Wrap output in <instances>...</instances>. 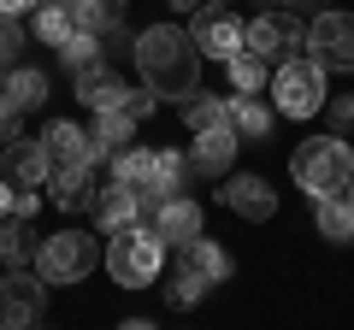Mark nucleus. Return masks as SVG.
<instances>
[{
  "label": "nucleus",
  "instance_id": "cd10ccee",
  "mask_svg": "<svg viewBox=\"0 0 354 330\" xmlns=\"http://www.w3.org/2000/svg\"><path fill=\"white\" fill-rule=\"evenodd\" d=\"M130 130H136V118H130L124 106H101V113H95V142H101V148H124Z\"/></svg>",
  "mask_w": 354,
  "mask_h": 330
},
{
  "label": "nucleus",
  "instance_id": "473e14b6",
  "mask_svg": "<svg viewBox=\"0 0 354 330\" xmlns=\"http://www.w3.org/2000/svg\"><path fill=\"white\" fill-rule=\"evenodd\" d=\"M153 101H160V95H153L148 83H142V89H124V101H118V106H124V113H130V118H136V124H142V118L153 113Z\"/></svg>",
  "mask_w": 354,
  "mask_h": 330
},
{
  "label": "nucleus",
  "instance_id": "c756f323",
  "mask_svg": "<svg viewBox=\"0 0 354 330\" xmlns=\"http://www.w3.org/2000/svg\"><path fill=\"white\" fill-rule=\"evenodd\" d=\"M207 289H213V283H201L195 271H177V278H171V289H165V301H171V307H195Z\"/></svg>",
  "mask_w": 354,
  "mask_h": 330
},
{
  "label": "nucleus",
  "instance_id": "ea45409f",
  "mask_svg": "<svg viewBox=\"0 0 354 330\" xmlns=\"http://www.w3.org/2000/svg\"><path fill=\"white\" fill-rule=\"evenodd\" d=\"M348 201H354V177H348Z\"/></svg>",
  "mask_w": 354,
  "mask_h": 330
},
{
  "label": "nucleus",
  "instance_id": "58836bf2",
  "mask_svg": "<svg viewBox=\"0 0 354 330\" xmlns=\"http://www.w3.org/2000/svg\"><path fill=\"white\" fill-rule=\"evenodd\" d=\"M201 6H230V0H201Z\"/></svg>",
  "mask_w": 354,
  "mask_h": 330
},
{
  "label": "nucleus",
  "instance_id": "9b49d317",
  "mask_svg": "<svg viewBox=\"0 0 354 330\" xmlns=\"http://www.w3.org/2000/svg\"><path fill=\"white\" fill-rule=\"evenodd\" d=\"M225 206L236 218H248V224H266V218L278 213V195H272L266 177H254V171H230L225 177Z\"/></svg>",
  "mask_w": 354,
  "mask_h": 330
},
{
  "label": "nucleus",
  "instance_id": "20e7f679",
  "mask_svg": "<svg viewBox=\"0 0 354 330\" xmlns=\"http://www.w3.org/2000/svg\"><path fill=\"white\" fill-rule=\"evenodd\" d=\"M325 65L313 59V53H290V59L278 65V77H272V101H278V113L283 118H313V113H325Z\"/></svg>",
  "mask_w": 354,
  "mask_h": 330
},
{
  "label": "nucleus",
  "instance_id": "a878e982",
  "mask_svg": "<svg viewBox=\"0 0 354 330\" xmlns=\"http://www.w3.org/2000/svg\"><path fill=\"white\" fill-rule=\"evenodd\" d=\"M6 95H12V101L30 113V106H41V101H48V77H41V71H30V65H12V71H6Z\"/></svg>",
  "mask_w": 354,
  "mask_h": 330
},
{
  "label": "nucleus",
  "instance_id": "412c9836",
  "mask_svg": "<svg viewBox=\"0 0 354 330\" xmlns=\"http://www.w3.org/2000/svg\"><path fill=\"white\" fill-rule=\"evenodd\" d=\"M77 30H83V24H77L71 0H41V6H36V36L48 41V48H65Z\"/></svg>",
  "mask_w": 354,
  "mask_h": 330
},
{
  "label": "nucleus",
  "instance_id": "bb28decb",
  "mask_svg": "<svg viewBox=\"0 0 354 330\" xmlns=\"http://www.w3.org/2000/svg\"><path fill=\"white\" fill-rule=\"evenodd\" d=\"M71 12H77V24L83 30H113V24H124V0H71Z\"/></svg>",
  "mask_w": 354,
  "mask_h": 330
},
{
  "label": "nucleus",
  "instance_id": "f8f14e48",
  "mask_svg": "<svg viewBox=\"0 0 354 330\" xmlns=\"http://www.w3.org/2000/svg\"><path fill=\"white\" fill-rule=\"evenodd\" d=\"M148 224H153V236H160L165 248H183L189 236H201V206H195L189 195L177 189L171 201H160V206L148 213Z\"/></svg>",
  "mask_w": 354,
  "mask_h": 330
},
{
  "label": "nucleus",
  "instance_id": "393cba45",
  "mask_svg": "<svg viewBox=\"0 0 354 330\" xmlns=\"http://www.w3.org/2000/svg\"><path fill=\"white\" fill-rule=\"evenodd\" d=\"M266 77H272V65H266L254 48L230 53V83H236V95H260V89H266Z\"/></svg>",
  "mask_w": 354,
  "mask_h": 330
},
{
  "label": "nucleus",
  "instance_id": "f3484780",
  "mask_svg": "<svg viewBox=\"0 0 354 330\" xmlns=\"http://www.w3.org/2000/svg\"><path fill=\"white\" fill-rule=\"evenodd\" d=\"M124 89H130V83H124L118 71H106L101 59L88 65V71H77V101H83L88 113H101V106H118V101H124Z\"/></svg>",
  "mask_w": 354,
  "mask_h": 330
},
{
  "label": "nucleus",
  "instance_id": "f704fd0d",
  "mask_svg": "<svg viewBox=\"0 0 354 330\" xmlns=\"http://www.w3.org/2000/svg\"><path fill=\"white\" fill-rule=\"evenodd\" d=\"M41 0H0V12H12V18H24V12H36Z\"/></svg>",
  "mask_w": 354,
  "mask_h": 330
},
{
  "label": "nucleus",
  "instance_id": "f257e3e1",
  "mask_svg": "<svg viewBox=\"0 0 354 330\" xmlns=\"http://www.w3.org/2000/svg\"><path fill=\"white\" fill-rule=\"evenodd\" d=\"M136 71L160 101H177V95L195 89V77H201V48H195L189 30L177 24H153L136 36Z\"/></svg>",
  "mask_w": 354,
  "mask_h": 330
},
{
  "label": "nucleus",
  "instance_id": "e433bc0d",
  "mask_svg": "<svg viewBox=\"0 0 354 330\" xmlns=\"http://www.w3.org/2000/svg\"><path fill=\"white\" fill-rule=\"evenodd\" d=\"M6 213H12V183L0 177V218H6Z\"/></svg>",
  "mask_w": 354,
  "mask_h": 330
},
{
  "label": "nucleus",
  "instance_id": "423d86ee",
  "mask_svg": "<svg viewBox=\"0 0 354 330\" xmlns=\"http://www.w3.org/2000/svg\"><path fill=\"white\" fill-rule=\"evenodd\" d=\"M301 53H313L325 71H354V12H313Z\"/></svg>",
  "mask_w": 354,
  "mask_h": 330
},
{
  "label": "nucleus",
  "instance_id": "4c0bfd02",
  "mask_svg": "<svg viewBox=\"0 0 354 330\" xmlns=\"http://www.w3.org/2000/svg\"><path fill=\"white\" fill-rule=\"evenodd\" d=\"M165 6H177V12H195V6H201V0H165Z\"/></svg>",
  "mask_w": 354,
  "mask_h": 330
},
{
  "label": "nucleus",
  "instance_id": "aec40b11",
  "mask_svg": "<svg viewBox=\"0 0 354 330\" xmlns=\"http://www.w3.org/2000/svg\"><path fill=\"white\" fill-rule=\"evenodd\" d=\"M36 224H30L24 213H6L0 218V260H6V266H30V260H36Z\"/></svg>",
  "mask_w": 354,
  "mask_h": 330
},
{
  "label": "nucleus",
  "instance_id": "a211bd4d",
  "mask_svg": "<svg viewBox=\"0 0 354 330\" xmlns=\"http://www.w3.org/2000/svg\"><path fill=\"white\" fill-rule=\"evenodd\" d=\"M53 206H65V213H88L95 206V183H88V165H53Z\"/></svg>",
  "mask_w": 354,
  "mask_h": 330
},
{
  "label": "nucleus",
  "instance_id": "dca6fc26",
  "mask_svg": "<svg viewBox=\"0 0 354 330\" xmlns=\"http://www.w3.org/2000/svg\"><path fill=\"white\" fill-rule=\"evenodd\" d=\"M88 213H95V224L106 230V236H113V230H124V224H136V189H130V183H106V189H95V206H88Z\"/></svg>",
  "mask_w": 354,
  "mask_h": 330
},
{
  "label": "nucleus",
  "instance_id": "7ed1b4c3",
  "mask_svg": "<svg viewBox=\"0 0 354 330\" xmlns=\"http://www.w3.org/2000/svg\"><path fill=\"white\" fill-rule=\"evenodd\" d=\"M106 271H113V283H124V289H142V283L160 278V260H165V242L153 236V224H124L113 230V242H106Z\"/></svg>",
  "mask_w": 354,
  "mask_h": 330
},
{
  "label": "nucleus",
  "instance_id": "9d476101",
  "mask_svg": "<svg viewBox=\"0 0 354 330\" xmlns=\"http://www.w3.org/2000/svg\"><path fill=\"white\" fill-rule=\"evenodd\" d=\"M41 301H48V289H41V271L30 278L24 266H12V278L0 283V330H24L41 318Z\"/></svg>",
  "mask_w": 354,
  "mask_h": 330
},
{
  "label": "nucleus",
  "instance_id": "4468645a",
  "mask_svg": "<svg viewBox=\"0 0 354 330\" xmlns=\"http://www.w3.org/2000/svg\"><path fill=\"white\" fill-rule=\"evenodd\" d=\"M236 153H242V136L230 124H213V130H195V159L189 165L201 171V177H225Z\"/></svg>",
  "mask_w": 354,
  "mask_h": 330
},
{
  "label": "nucleus",
  "instance_id": "6ab92c4d",
  "mask_svg": "<svg viewBox=\"0 0 354 330\" xmlns=\"http://www.w3.org/2000/svg\"><path fill=\"white\" fill-rule=\"evenodd\" d=\"M313 218H319V230H325V242H354V201H348V189L313 195Z\"/></svg>",
  "mask_w": 354,
  "mask_h": 330
},
{
  "label": "nucleus",
  "instance_id": "72a5a7b5",
  "mask_svg": "<svg viewBox=\"0 0 354 330\" xmlns=\"http://www.w3.org/2000/svg\"><path fill=\"white\" fill-rule=\"evenodd\" d=\"M325 118H330V130H354V95H342V101H325Z\"/></svg>",
  "mask_w": 354,
  "mask_h": 330
},
{
  "label": "nucleus",
  "instance_id": "1a4fd4ad",
  "mask_svg": "<svg viewBox=\"0 0 354 330\" xmlns=\"http://www.w3.org/2000/svg\"><path fill=\"white\" fill-rule=\"evenodd\" d=\"M41 148H48L53 165H88V171L113 153V148H101V142H95V130H77L71 118H53V124L41 130Z\"/></svg>",
  "mask_w": 354,
  "mask_h": 330
},
{
  "label": "nucleus",
  "instance_id": "5701e85b",
  "mask_svg": "<svg viewBox=\"0 0 354 330\" xmlns=\"http://www.w3.org/2000/svg\"><path fill=\"white\" fill-rule=\"evenodd\" d=\"M183 124H189V130L230 124V101H225V95H207V89H189V95H183Z\"/></svg>",
  "mask_w": 354,
  "mask_h": 330
},
{
  "label": "nucleus",
  "instance_id": "2eb2a0df",
  "mask_svg": "<svg viewBox=\"0 0 354 330\" xmlns=\"http://www.w3.org/2000/svg\"><path fill=\"white\" fill-rule=\"evenodd\" d=\"M177 271H195L201 283H225L230 271H236V260L218 248V242H207V236H189L183 248H177Z\"/></svg>",
  "mask_w": 354,
  "mask_h": 330
},
{
  "label": "nucleus",
  "instance_id": "ddd939ff",
  "mask_svg": "<svg viewBox=\"0 0 354 330\" xmlns=\"http://www.w3.org/2000/svg\"><path fill=\"white\" fill-rule=\"evenodd\" d=\"M48 177H53V159L41 142H30V136L6 142V183L12 189H48Z\"/></svg>",
  "mask_w": 354,
  "mask_h": 330
},
{
  "label": "nucleus",
  "instance_id": "f03ea898",
  "mask_svg": "<svg viewBox=\"0 0 354 330\" xmlns=\"http://www.w3.org/2000/svg\"><path fill=\"white\" fill-rule=\"evenodd\" d=\"M290 177L301 183L307 195H330V189H348V177H354V153H348V142L330 130V136H313V142H301V148L290 153Z\"/></svg>",
  "mask_w": 354,
  "mask_h": 330
},
{
  "label": "nucleus",
  "instance_id": "c9c22d12",
  "mask_svg": "<svg viewBox=\"0 0 354 330\" xmlns=\"http://www.w3.org/2000/svg\"><path fill=\"white\" fill-rule=\"evenodd\" d=\"M283 12H313V6H330V0H278Z\"/></svg>",
  "mask_w": 354,
  "mask_h": 330
},
{
  "label": "nucleus",
  "instance_id": "b1692460",
  "mask_svg": "<svg viewBox=\"0 0 354 330\" xmlns=\"http://www.w3.org/2000/svg\"><path fill=\"white\" fill-rule=\"evenodd\" d=\"M230 130H236L242 142H260L266 130H272V113H266V101H254V95H236V101H230Z\"/></svg>",
  "mask_w": 354,
  "mask_h": 330
},
{
  "label": "nucleus",
  "instance_id": "39448f33",
  "mask_svg": "<svg viewBox=\"0 0 354 330\" xmlns=\"http://www.w3.org/2000/svg\"><path fill=\"white\" fill-rule=\"evenodd\" d=\"M95 260H101V242L83 236V230H59V236H48L36 248V271L41 283H77L95 271Z\"/></svg>",
  "mask_w": 354,
  "mask_h": 330
},
{
  "label": "nucleus",
  "instance_id": "c85d7f7f",
  "mask_svg": "<svg viewBox=\"0 0 354 330\" xmlns=\"http://www.w3.org/2000/svg\"><path fill=\"white\" fill-rule=\"evenodd\" d=\"M59 59H65V71H88V65L101 59V36H95V30H77V36L59 48Z\"/></svg>",
  "mask_w": 354,
  "mask_h": 330
},
{
  "label": "nucleus",
  "instance_id": "4be33fe9",
  "mask_svg": "<svg viewBox=\"0 0 354 330\" xmlns=\"http://www.w3.org/2000/svg\"><path fill=\"white\" fill-rule=\"evenodd\" d=\"M106 159H113V177L130 183V189H142V183L160 177V171H153V148H130V142H124V148H113Z\"/></svg>",
  "mask_w": 354,
  "mask_h": 330
},
{
  "label": "nucleus",
  "instance_id": "6e6552de",
  "mask_svg": "<svg viewBox=\"0 0 354 330\" xmlns=\"http://www.w3.org/2000/svg\"><path fill=\"white\" fill-rule=\"evenodd\" d=\"M301 36H307V24H301V12H260V18H248V48L260 53L266 65L272 59H290V53H301Z\"/></svg>",
  "mask_w": 354,
  "mask_h": 330
},
{
  "label": "nucleus",
  "instance_id": "7c9ffc66",
  "mask_svg": "<svg viewBox=\"0 0 354 330\" xmlns=\"http://www.w3.org/2000/svg\"><path fill=\"white\" fill-rule=\"evenodd\" d=\"M18 136H24V106L0 89V148H6V142H18Z\"/></svg>",
  "mask_w": 354,
  "mask_h": 330
},
{
  "label": "nucleus",
  "instance_id": "0eeeda50",
  "mask_svg": "<svg viewBox=\"0 0 354 330\" xmlns=\"http://www.w3.org/2000/svg\"><path fill=\"white\" fill-rule=\"evenodd\" d=\"M189 36H195V48H201V59H218V65H230V53L248 48V24H242L230 6H195Z\"/></svg>",
  "mask_w": 354,
  "mask_h": 330
},
{
  "label": "nucleus",
  "instance_id": "2f4dec72",
  "mask_svg": "<svg viewBox=\"0 0 354 330\" xmlns=\"http://www.w3.org/2000/svg\"><path fill=\"white\" fill-rule=\"evenodd\" d=\"M18 53H24V24L12 12H0V65H12Z\"/></svg>",
  "mask_w": 354,
  "mask_h": 330
}]
</instances>
